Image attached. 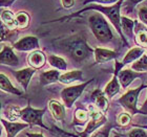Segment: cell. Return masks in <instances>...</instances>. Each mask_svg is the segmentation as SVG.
<instances>
[{
  "instance_id": "6da1fadb",
  "label": "cell",
  "mask_w": 147,
  "mask_h": 137,
  "mask_svg": "<svg viewBox=\"0 0 147 137\" xmlns=\"http://www.w3.org/2000/svg\"><path fill=\"white\" fill-rule=\"evenodd\" d=\"M53 43L57 48L64 52L74 62L79 64H82L83 62L87 61L95 52V49H92L86 43V40L78 35L64 39L55 40Z\"/></svg>"
},
{
  "instance_id": "7a4b0ae2",
  "label": "cell",
  "mask_w": 147,
  "mask_h": 137,
  "mask_svg": "<svg viewBox=\"0 0 147 137\" xmlns=\"http://www.w3.org/2000/svg\"><path fill=\"white\" fill-rule=\"evenodd\" d=\"M124 1H125V0H119V2H117L116 4H113V5H107V6L99 5V4H90V5H86L85 7L81 9L80 11L75 13V14H71V15L66 16V17H62V18L56 19V20H53V21H49V22L63 21V20L65 21V20H68V19L78 17V16H80L82 13L86 12V11H98V12L102 13L103 15L107 16V18L109 19L110 22L113 23V25L117 29L118 34L120 35V37H121L122 41L124 42L125 46H129L125 36H124V34H123L122 28H121V17H122V16H121V14H120V9H121L122 4H124Z\"/></svg>"
},
{
  "instance_id": "3957f363",
  "label": "cell",
  "mask_w": 147,
  "mask_h": 137,
  "mask_svg": "<svg viewBox=\"0 0 147 137\" xmlns=\"http://www.w3.org/2000/svg\"><path fill=\"white\" fill-rule=\"evenodd\" d=\"M89 26L92 34L95 35L99 42L109 43L113 39V33L108 22L101 14H95L89 17Z\"/></svg>"
},
{
  "instance_id": "277c9868",
  "label": "cell",
  "mask_w": 147,
  "mask_h": 137,
  "mask_svg": "<svg viewBox=\"0 0 147 137\" xmlns=\"http://www.w3.org/2000/svg\"><path fill=\"white\" fill-rule=\"evenodd\" d=\"M45 111L46 108L41 110L34 109L30 105V102H28V106L25 107L24 109H21V111H20V119H22L23 122H25L30 126H40L41 128L47 129L45 126L43 125L42 122V117Z\"/></svg>"
},
{
  "instance_id": "5b68a950",
  "label": "cell",
  "mask_w": 147,
  "mask_h": 137,
  "mask_svg": "<svg viewBox=\"0 0 147 137\" xmlns=\"http://www.w3.org/2000/svg\"><path fill=\"white\" fill-rule=\"evenodd\" d=\"M92 80H89V81L82 83V84H80V85L67 87V88H64L62 90L61 98L66 108L69 109V108L73 107L74 103L80 98V95L82 94V92L84 91V89L86 88V86L88 85V84H90V82H92Z\"/></svg>"
},
{
  "instance_id": "8992f818",
  "label": "cell",
  "mask_w": 147,
  "mask_h": 137,
  "mask_svg": "<svg viewBox=\"0 0 147 137\" xmlns=\"http://www.w3.org/2000/svg\"><path fill=\"white\" fill-rule=\"evenodd\" d=\"M143 88H145V85H141L138 88L131 89V90L127 91L125 94H123L118 100V103L121 104V106L124 107L131 114L140 113V110L137 109V103H138L139 93L143 90Z\"/></svg>"
},
{
  "instance_id": "52a82bcc",
  "label": "cell",
  "mask_w": 147,
  "mask_h": 137,
  "mask_svg": "<svg viewBox=\"0 0 147 137\" xmlns=\"http://www.w3.org/2000/svg\"><path fill=\"white\" fill-rule=\"evenodd\" d=\"M89 110V122L87 127H86L85 131L81 133L82 137H87L90 133L95 131L96 129H98L99 127H101L105 122H106V117L104 116V113H102L100 110L94 105L88 106Z\"/></svg>"
},
{
  "instance_id": "ba28073f",
  "label": "cell",
  "mask_w": 147,
  "mask_h": 137,
  "mask_svg": "<svg viewBox=\"0 0 147 137\" xmlns=\"http://www.w3.org/2000/svg\"><path fill=\"white\" fill-rule=\"evenodd\" d=\"M144 52H145V49L143 47H135V48H131L126 53L125 57L123 58L121 63L116 62V64H115V74H118L125 65L129 64V63H132V62H136L138 59H140L142 55H144Z\"/></svg>"
},
{
  "instance_id": "9c48e42d",
  "label": "cell",
  "mask_w": 147,
  "mask_h": 137,
  "mask_svg": "<svg viewBox=\"0 0 147 137\" xmlns=\"http://www.w3.org/2000/svg\"><path fill=\"white\" fill-rule=\"evenodd\" d=\"M13 48L19 51H34L39 48V40L37 37L26 36L14 43Z\"/></svg>"
},
{
  "instance_id": "30bf717a",
  "label": "cell",
  "mask_w": 147,
  "mask_h": 137,
  "mask_svg": "<svg viewBox=\"0 0 147 137\" xmlns=\"http://www.w3.org/2000/svg\"><path fill=\"white\" fill-rule=\"evenodd\" d=\"M35 72H36V69L32 67L28 68H23V69L20 70H16V71H13V74L16 78V80L18 81V83L23 87L24 91L28 90V86L31 82L32 76H34Z\"/></svg>"
},
{
  "instance_id": "8fae6325",
  "label": "cell",
  "mask_w": 147,
  "mask_h": 137,
  "mask_svg": "<svg viewBox=\"0 0 147 137\" xmlns=\"http://www.w3.org/2000/svg\"><path fill=\"white\" fill-rule=\"evenodd\" d=\"M11 46H3L0 53V62L2 65H9V66H18L19 59L15 55Z\"/></svg>"
},
{
  "instance_id": "7c38bea8",
  "label": "cell",
  "mask_w": 147,
  "mask_h": 137,
  "mask_svg": "<svg viewBox=\"0 0 147 137\" xmlns=\"http://www.w3.org/2000/svg\"><path fill=\"white\" fill-rule=\"evenodd\" d=\"M117 76H118V79H119L121 86H122L123 88H127L132 83L134 80H136L137 78L143 76V73L137 72V71L131 69H122Z\"/></svg>"
},
{
  "instance_id": "4fadbf2b",
  "label": "cell",
  "mask_w": 147,
  "mask_h": 137,
  "mask_svg": "<svg viewBox=\"0 0 147 137\" xmlns=\"http://www.w3.org/2000/svg\"><path fill=\"white\" fill-rule=\"evenodd\" d=\"M1 124L4 126L6 132V137H15L19 132L22 131L23 129L28 128V124L26 122H7L5 119H1Z\"/></svg>"
},
{
  "instance_id": "5bb4252c",
  "label": "cell",
  "mask_w": 147,
  "mask_h": 137,
  "mask_svg": "<svg viewBox=\"0 0 147 137\" xmlns=\"http://www.w3.org/2000/svg\"><path fill=\"white\" fill-rule=\"evenodd\" d=\"M92 101L95 103V106L98 108L102 113H105L107 111L108 109V103L107 101V98H106V95H105L104 92H102L100 89H96L95 91L92 93Z\"/></svg>"
},
{
  "instance_id": "9a60e30c",
  "label": "cell",
  "mask_w": 147,
  "mask_h": 137,
  "mask_svg": "<svg viewBox=\"0 0 147 137\" xmlns=\"http://www.w3.org/2000/svg\"><path fill=\"white\" fill-rule=\"evenodd\" d=\"M28 62L30 66L34 69L42 68L46 63V57L41 50H34L28 57Z\"/></svg>"
},
{
  "instance_id": "2e32d148",
  "label": "cell",
  "mask_w": 147,
  "mask_h": 137,
  "mask_svg": "<svg viewBox=\"0 0 147 137\" xmlns=\"http://www.w3.org/2000/svg\"><path fill=\"white\" fill-rule=\"evenodd\" d=\"M94 55H95V60L97 64H103V63L111 61V60H113V59H116L118 57L116 51L105 48H99V47L95 48Z\"/></svg>"
},
{
  "instance_id": "e0dca14e",
  "label": "cell",
  "mask_w": 147,
  "mask_h": 137,
  "mask_svg": "<svg viewBox=\"0 0 147 137\" xmlns=\"http://www.w3.org/2000/svg\"><path fill=\"white\" fill-rule=\"evenodd\" d=\"M135 42L143 48H147V29L139 21H136L135 26Z\"/></svg>"
},
{
  "instance_id": "ac0fdd59",
  "label": "cell",
  "mask_w": 147,
  "mask_h": 137,
  "mask_svg": "<svg viewBox=\"0 0 147 137\" xmlns=\"http://www.w3.org/2000/svg\"><path fill=\"white\" fill-rule=\"evenodd\" d=\"M60 71L58 70H47V71H43V72L40 73L39 80H40V84L42 86L49 85V84H53V83L58 82L59 79H60Z\"/></svg>"
},
{
  "instance_id": "d6986e66",
  "label": "cell",
  "mask_w": 147,
  "mask_h": 137,
  "mask_svg": "<svg viewBox=\"0 0 147 137\" xmlns=\"http://www.w3.org/2000/svg\"><path fill=\"white\" fill-rule=\"evenodd\" d=\"M135 26L136 21L124 16L121 17V28H122L124 36H126L129 39L135 40Z\"/></svg>"
},
{
  "instance_id": "ffe728a7",
  "label": "cell",
  "mask_w": 147,
  "mask_h": 137,
  "mask_svg": "<svg viewBox=\"0 0 147 137\" xmlns=\"http://www.w3.org/2000/svg\"><path fill=\"white\" fill-rule=\"evenodd\" d=\"M1 23L5 25L6 27L15 31L17 28V21H16V15L13 14L7 9H2L1 11Z\"/></svg>"
},
{
  "instance_id": "44dd1931",
  "label": "cell",
  "mask_w": 147,
  "mask_h": 137,
  "mask_svg": "<svg viewBox=\"0 0 147 137\" xmlns=\"http://www.w3.org/2000/svg\"><path fill=\"white\" fill-rule=\"evenodd\" d=\"M49 111L52 113V115L54 116V118L56 120H63L65 118V110L64 107L62 106L59 102L52 100L49 103Z\"/></svg>"
},
{
  "instance_id": "7402d4cb",
  "label": "cell",
  "mask_w": 147,
  "mask_h": 137,
  "mask_svg": "<svg viewBox=\"0 0 147 137\" xmlns=\"http://www.w3.org/2000/svg\"><path fill=\"white\" fill-rule=\"evenodd\" d=\"M82 78L83 73L81 70H71V71L61 74L59 82L65 84V85H68V84H71V83L77 82V81H82Z\"/></svg>"
},
{
  "instance_id": "603a6c76",
  "label": "cell",
  "mask_w": 147,
  "mask_h": 137,
  "mask_svg": "<svg viewBox=\"0 0 147 137\" xmlns=\"http://www.w3.org/2000/svg\"><path fill=\"white\" fill-rule=\"evenodd\" d=\"M0 87H1V90H2V91L9 92V93L18 95V96L22 95V91H20L18 88H16L15 86L11 83L9 78H7L5 74H3V73L0 74Z\"/></svg>"
},
{
  "instance_id": "cb8c5ba5",
  "label": "cell",
  "mask_w": 147,
  "mask_h": 137,
  "mask_svg": "<svg viewBox=\"0 0 147 137\" xmlns=\"http://www.w3.org/2000/svg\"><path fill=\"white\" fill-rule=\"evenodd\" d=\"M120 86H121V84H120V82H119L118 76L113 73V79H111V81L106 85V87H105V89H104L105 95L109 98H113L115 95L119 93Z\"/></svg>"
},
{
  "instance_id": "d4e9b609",
  "label": "cell",
  "mask_w": 147,
  "mask_h": 137,
  "mask_svg": "<svg viewBox=\"0 0 147 137\" xmlns=\"http://www.w3.org/2000/svg\"><path fill=\"white\" fill-rule=\"evenodd\" d=\"M47 60H49V65L53 66L54 68H56V70L65 71V70L67 69V64H66L64 59H62L61 57H58V55H49Z\"/></svg>"
},
{
  "instance_id": "484cf974",
  "label": "cell",
  "mask_w": 147,
  "mask_h": 137,
  "mask_svg": "<svg viewBox=\"0 0 147 137\" xmlns=\"http://www.w3.org/2000/svg\"><path fill=\"white\" fill-rule=\"evenodd\" d=\"M16 21L18 29H24L30 24V16L26 12H18L16 14Z\"/></svg>"
},
{
  "instance_id": "4316f807",
  "label": "cell",
  "mask_w": 147,
  "mask_h": 137,
  "mask_svg": "<svg viewBox=\"0 0 147 137\" xmlns=\"http://www.w3.org/2000/svg\"><path fill=\"white\" fill-rule=\"evenodd\" d=\"M131 69L137 72H146L147 71V55H143L140 59H138L135 63H132Z\"/></svg>"
},
{
  "instance_id": "83f0119b",
  "label": "cell",
  "mask_w": 147,
  "mask_h": 137,
  "mask_svg": "<svg viewBox=\"0 0 147 137\" xmlns=\"http://www.w3.org/2000/svg\"><path fill=\"white\" fill-rule=\"evenodd\" d=\"M20 111L21 109L17 106H11L6 109V115L11 120H16L20 118Z\"/></svg>"
},
{
  "instance_id": "f1b7e54d",
  "label": "cell",
  "mask_w": 147,
  "mask_h": 137,
  "mask_svg": "<svg viewBox=\"0 0 147 137\" xmlns=\"http://www.w3.org/2000/svg\"><path fill=\"white\" fill-rule=\"evenodd\" d=\"M14 36H15V31L9 29L3 23H1V41L3 42L5 40H11Z\"/></svg>"
},
{
  "instance_id": "f546056e",
  "label": "cell",
  "mask_w": 147,
  "mask_h": 137,
  "mask_svg": "<svg viewBox=\"0 0 147 137\" xmlns=\"http://www.w3.org/2000/svg\"><path fill=\"white\" fill-rule=\"evenodd\" d=\"M75 118L80 122L81 124L83 122H87L89 119V113L85 110H82V109H77L76 110V113H75Z\"/></svg>"
},
{
  "instance_id": "4dcf8cb0",
  "label": "cell",
  "mask_w": 147,
  "mask_h": 137,
  "mask_svg": "<svg viewBox=\"0 0 147 137\" xmlns=\"http://www.w3.org/2000/svg\"><path fill=\"white\" fill-rule=\"evenodd\" d=\"M119 2V0H84L83 1V5H87L89 3H99V4H116Z\"/></svg>"
},
{
  "instance_id": "1f68e13d",
  "label": "cell",
  "mask_w": 147,
  "mask_h": 137,
  "mask_svg": "<svg viewBox=\"0 0 147 137\" xmlns=\"http://www.w3.org/2000/svg\"><path fill=\"white\" fill-rule=\"evenodd\" d=\"M131 120V116L129 115L128 113H121L118 116V122L121 126H127Z\"/></svg>"
},
{
  "instance_id": "d6a6232c",
  "label": "cell",
  "mask_w": 147,
  "mask_h": 137,
  "mask_svg": "<svg viewBox=\"0 0 147 137\" xmlns=\"http://www.w3.org/2000/svg\"><path fill=\"white\" fill-rule=\"evenodd\" d=\"M126 137H147V133L142 129H132Z\"/></svg>"
},
{
  "instance_id": "836d02e7",
  "label": "cell",
  "mask_w": 147,
  "mask_h": 137,
  "mask_svg": "<svg viewBox=\"0 0 147 137\" xmlns=\"http://www.w3.org/2000/svg\"><path fill=\"white\" fill-rule=\"evenodd\" d=\"M138 16L142 23H144V24L147 25V6L146 5H143L139 9Z\"/></svg>"
},
{
  "instance_id": "e575fe53",
  "label": "cell",
  "mask_w": 147,
  "mask_h": 137,
  "mask_svg": "<svg viewBox=\"0 0 147 137\" xmlns=\"http://www.w3.org/2000/svg\"><path fill=\"white\" fill-rule=\"evenodd\" d=\"M110 129H111V125L106 126V127H105L104 129H102V130L98 131L97 133H95V134L92 135V137H108V135H109Z\"/></svg>"
},
{
  "instance_id": "d590c367",
  "label": "cell",
  "mask_w": 147,
  "mask_h": 137,
  "mask_svg": "<svg viewBox=\"0 0 147 137\" xmlns=\"http://www.w3.org/2000/svg\"><path fill=\"white\" fill-rule=\"evenodd\" d=\"M60 1H61V4L64 9H71L74 6L76 0H60Z\"/></svg>"
},
{
  "instance_id": "8d00e7d4",
  "label": "cell",
  "mask_w": 147,
  "mask_h": 137,
  "mask_svg": "<svg viewBox=\"0 0 147 137\" xmlns=\"http://www.w3.org/2000/svg\"><path fill=\"white\" fill-rule=\"evenodd\" d=\"M142 1H144V0H125V1H124V4H126L128 7L132 9V7H135L138 3L142 2Z\"/></svg>"
},
{
  "instance_id": "74e56055",
  "label": "cell",
  "mask_w": 147,
  "mask_h": 137,
  "mask_svg": "<svg viewBox=\"0 0 147 137\" xmlns=\"http://www.w3.org/2000/svg\"><path fill=\"white\" fill-rule=\"evenodd\" d=\"M16 0H0V5H1V7H9Z\"/></svg>"
},
{
  "instance_id": "f35d334b",
  "label": "cell",
  "mask_w": 147,
  "mask_h": 137,
  "mask_svg": "<svg viewBox=\"0 0 147 137\" xmlns=\"http://www.w3.org/2000/svg\"><path fill=\"white\" fill-rule=\"evenodd\" d=\"M140 113H142V114H146L147 115V98H146V101L144 102V105H143L142 108L140 109Z\"/></svg>"
},
{
  "instance_id": "ab89813d",
  "label": "cell",
  "mask_w": 147,
  "mask_h": 137,
  "mask_svg": "<svg viewBox=\"0 0 147 137\" xmlns=\"http://www.w3.org/2000/svg\"><path fill=\"white\" fill-rule=\"evenodd\" d=\"M28 137H44L42 133H26Z\"/></svg>"
}]
</instances>
